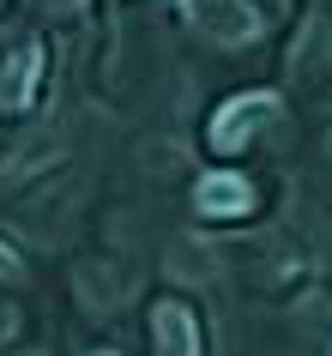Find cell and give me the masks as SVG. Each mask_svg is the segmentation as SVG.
Listing matches in <instances>:
<instances>
[{"instance_id": "cell-1", "label": "cell", "mask_w": 332, "mask_h": 356, "mask_svg": "<svg viewBox=\"0 0 332 356\" xmlns=\"http://www.w3.org/2000/svg\"><path fill=\"white\" fill-rule=\"evenodd\" d=\"M266 115H278V97H266V91H242V97H230V103L218 109V121H212V151L236 157V151L254 139V127L266 121Z\"/></svg>"}, {"instance_id": "cell-2", "label": "cell", "mask_w": 332, "mask_h": 356, "mask_svg": "<svg viewBox=\"0 0 332 356\" xmlns=\"http://www.w3.org/2000/svg\"><path fill=\"white\" fill-rule=\"evenodd\" d=\"M187 19L200 31H212L218 42H254L260 37L254 6H242V0H187Z\"/></svg>"}, {"instance_id": "cell-3", "label": "cell", "mask_w": 332, "mask_h": 356, "mask_svg": "<svg viewBox=\"0 0 332 356\" xmlns=\"http://www.w3.org/2000/svg\"><path fill=\"white\" fill-rule=\"evenodd\" d=\"M37 79H42V49H13L6 55V73H0V109L24 115L31 97H37Z\"/></svg>"}, {"instance_id": "cell-4", "label": "cell", "mask_w": 332, "mask_h": 356, "mask_svg": "<svg viewBox=\"0 0 332 356\" xmlns=\"http://www.w3.org/2000/svg\"><path fill=\"white\" fill-rule=\"evenodd\" d=\"M193 206H200L205 218H242V211H254V188L223 169V175H205L200 188H193Z\"/></svg>"}, {"instance_id": "cell-5", "label": "cell", "mask_w": 332, "mask_h": 356, "mask_svg": "<svg viewBox=\"0 0 332 356\" xmlns=\"http://www.w3.org/2000/svg\"><path fill=\"white\" fill-rule=\"evenodd\" d=\"M151 332H157V350H164V356H193V350H200L193 314H187L182 302H164V308L151 314Z\"/></svg>"}, {"instance_id": "cell-6", "label": "cell", "mask_w": 332, "mask_h": 356, "mask_svg": "<svg viewBox=\"0 0 332 356\" xmlns=\"http://www.w3.org/2000/svg\"><path fill=\"white\" fill-rule=\"evenodd\" d=\"M97 356H109V350H97Z\"/></svg>"}, {"instance_id": "cell-7", "label": "cell", "mask_w": 332, "mask_h": 356, "mask_svg": "<svg viewBox=\"0 0 332 356\" xmlns=\"http://www.w3.org/2000/svg\"><path fill=\"white\" fill-rule=\"evenodd\" d=\"M272 6H278V0H272Z\"/></svg>"}]
</instances>
